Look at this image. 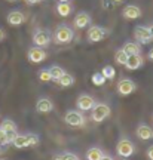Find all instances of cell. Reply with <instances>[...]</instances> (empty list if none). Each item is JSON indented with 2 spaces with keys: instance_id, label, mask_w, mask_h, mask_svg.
<instances>
[{
  "instance_id": "6da1fadb",
  "label": "cell",
  "mask_w": 153,
  "mask_h": 160,
  "mask_svg": "<svg viewBox=\"0 0 153 160\" xmlns=\"http://www.w3.org/2000/svg\"><path fill=\"white\" fill-rule=\"evenodd\" d=\"M40 142V138L37 135H34V133H27V135H18L12 139V142L13 144V147L15 148H27V147H36V145H39Z\"/></svg>"
},
{
  "instance_id": "7a4b0ae2",
  "label": "cell",
  "mask_w": 153,
  "mask_h": 160,
  "mask_svg": "<svg viewBox=\"0 0 153 160\" xmlns=\"http://www.w3.org/2000/svg\"><path fill=\"white\" fill-rule=\"evenodd\" d=\"M73 37H74L73 28H70L68 25H64V24L57 27L55 33H54V40L58 45H67V43H70L73 40Z\"/></svg>"
},
{
  "instance_id": "3957f363",
  "label": "cell",
  "mask_w": 153,
  "mask_h": 160,
  "mask_svg": "<svg viewBox=\"0 0 153 160\" xmlns=\"http://www.w3.org/2000/svg\"><path fill=\"white\" fill-rule=\"evenodd\" d=\"M116 153H118L119 157L128 159V157H131V156L135 153V145L128 138H120L118 145H116Z\"/></svg>"
},
{
  "instance_id": "277c9868",
  "label": "cell",
  "mask_w": 153,
  "mask_h": 160,
  "mask_svg": "<svg viewBox=\"0 0 153 160\" xmlns=\"http://www.w3.org/2000/svg\"><path fill=\"white\" fill-rule=\"evenodd\" d=\"M110 113H112V110H110V107H108L107 104L104 102H95V105L92 107V116L91 119L95 122V123H101V122H104V120L107 119L108 116H110Z\"/></svg>"
},
{
  "instance_id": "5b68a950",
  "label": "cell",
  "mask_w": 153,
  "mask_h": 160,
  "mask_svg": "<svg viewBox=\"0 0 153 160\" xmlns=\"http://www.w3.org/2000/svg\"><path fill=\"white\" fill-rule=\"evenodd\" d=\"M64 122L68 126H73V128H79V126L85 125V116L82 114L77 110H68L66 116H64Z\"/></svg>"
},
{
  "instance_id": "8992f818",
  "label": "cell",
  "mask_w": 153,
  "mask_h": 160,
  "mask_svg": "<svg viewBox=\"0 0 153 160\" xmlns=\"http://www.w3.org/2000/svg\"><path fill=\"white\" fill-rule=\"evenodd\" d=\"M33 43L34 46H39V48H48L51 43V33L48 30L37 28L33 34Z\"/></svg>"
},
{
  "instance_id": "52a82bcc",
  "label": "cell",
  "mask_w": 153,
  "mask_h": 160,
  "mask_svg": "<svg viewBox=\"0 0 153 160\" xmlns=\"http://www.w3.org/2000/svg\"><path fill=\"white\" fill-rule=\"evenodd\" d=\"M108 34V30L104 28V27H100V25H92L88 28V40L91 43H97V42H101L106 36Z\"/></svg>"
},
{
  "instance_id": "ba28073f",
  "label": "cell",
  "mask_w": 153,
  "mask_h": 160,
  "mask_svg": "<svg viewBox=\"0 0 153 160\" xmlns=\"http://www.w3.org/2000/svg\"><path fill=\"white\" fill-rule=\"evenodd\" d=\"M134 37L141 45H147V43H150L153 40L152 34L149 31V27H144V25H137L135 28H134Z\"/></svg>"
},
{
  "instance_id": "9c48e42d",
  "label": "cell",
  "mask_w": 153,
  "mask_h": 160,
  "mask_svg": "<svg viewBox=\"0 0 153 160\" xmlns=\"http://www.w3.org/2000/svg\"><path fill=\"white\" fill-rule=\"evenodd\" d=\"M46 52L43 51V48H39V46H34V48H30L29 52H27V58H29L30 62L33 64H40L42 61L46 59Z\"/></svg>"
},
{
  "instance_id": "30bf717a",
  "label": "cell",
  "mask_w": 153,
  "mask_h": 160,
  "mask_svg": "<svg viewBox=\"0 0 153 160\" xmlns=\"http://www.w3.org/2000/svg\"><path fill=\"white\" fill-rule=\"evenodd\" d=\"M135 89H137L135 83L131 79H122V80H119V83H118V93L122 95V97L131 95L132 92H135Z\"/></svg>"
},
{
  "instance_id": "8fae6325",
  "label": "cell",
  "mask_w": 153,
  "mask_h": 160,
  "mask_svg": "<svg viewBox=\"0 0 153 160\" xmlns=\"http://www.w3.org/2000/svg\"><path fill=\"white\" fill-rule=\"evenodd\" d=\"M94 105H95V99H94L91 95H86V93L80 95V97L77 98V101H76V107H77L80 111H89V110H92Z\"/></svg>"
},
{
  "instance_id": "7c38bea8",
  "label": "cell",
  "mask_w": 153,
  "mask_h": 160,
  "mask_svg": "<svg viewBox=\"0 0 153 160\" xmlns=\"http://www.w3.org/2000/svg\"><path fill=\"white\" fill-rule=\"evenodd\" d=\"M0 129L5 132L8 137H9V141H11V142H12V139L17 137V133H18L17 132V125H15L12 120H9V119H5L2 123H0Z\"/></svg>"
},
{
  "instance_id": "4fadbf2b",
  "label": "cell",
  "mask_w": 153,
  "mask_h": 160,
  "mask_svg": "<svg viewBox=\"0 0 153 160\" xmlns=\"http://www.w3.org/2000/svg\"><path fill=\"white\" fill-rule=\"evenodd\" d=\"M91 24V17H89V13L88 12H79L76 17H74V21H73V25L76 28H86L88 25Z\"/></svg>"
},
{
  "instance_id": "5bb4252c",
  "label": "cell",
  "mask_w": 153,
  "mask_h": 160,
  "mask_svg": "<svg viewBox=\"0 0 153 160\" xmlns=\"http://www.w3.org/2000/svg\"><path fill=\"white\" fill-rule=\"evenodd\" d=\"M6 19H8V24H9V25L18 27V25H21V24L25 22V15L19 11H12V12H9V15H8Z\"/></svg>"
},
{
  "instance_id": "9a60e30c",
  "label": "cell",
  "mask_w": 153,
  "mask_h": 160,
  "mask_svg": "<svg viewBox=\"0 0 153 160\" xmlns=\"http://www.w3.org/2000/svg\"><path fill=\"white\" fill-rule=\"evenodd\" d=\"M36 110L39 113H42V114L51 113L52 110H54V102H52L49 98H40L39 101L36 102Z\"/></svg>"
},
{
  "instance_id": "2e32d148",
  "label": "cell",
  "mask_w": 153,
  "mask_h": 160,
  "mask_svg": "<svg viewBox=\"0 0 153 160\" xmlns=\"http://www.w3.org/2000/svg\"><path fill=\"white\" fill-rule=\"evenodd\" d=\"M143 65V57L141 53H138V55H128V61L125 64V67L131 71H134V70H138L140 67Z\"/></svg>"
},
{
  "instance_id": "e0dca14e",
  "label": "cell",
  "mask_w": 153,
  "mask_h": 160,
  "mask_svg": "<svg viewBox=\"0 0 153 160\" xmlns=\"http://www.w3.org/2000/svg\"><path fill=\"white\" fill-rule=\"evenodd\" d=\"M124 17L126 19H137V18L141 17V9L135 5H128L124 8Z\"/></svg>"
},
{
  "instance_id": "ac0fdd59",
  "label": "cell",
  "mask_w": 153,
  "mask_h": 160,
  "mask_svg": "<svg viewBox=\"0 0 153 160\" xmlns=\"http://www.w3.org/2000/svg\"><path fill=\"white\" fill-rule=\"evenodd\" d=\"M135 133H137V137L140 138V139H143V141H149V139L153 138V129L147 125H140L137 128Z\"/></svg>"
},
{
  "instance_id": "d6986e66",
  "label": "cell",
  "mask_w": 153,
  "mask_h": 160,
  "mask_svg": "<svg viewBox=\"0 0 153 160\" xmlns=\"http://www.w3.org/2000/svg\"><path fill=\"white\" fill-rule=\"evenodd\" d=\"M122 49H124L128 55H138V53H141V48H140V45L135 43V42H126Z\"/></svg>"
},
{
  "instance_id": "ffe728a7",
  "label": "cell",
  "mask_w": 153,
  "mask_h": 160,
  "mask_svg": "<svg viewBox=\"0 0 153 160\" xmlns=\"http://www.w3.org/2000/svg\"><path fill=\"white\" fill-rule=\"evenodd\" d=\"M103 156H104V153L98 147H91L86 151V160H101Z\"/></svg>"
},
{
  "instance_id": "44dd1931",
  "label": "cell",
  "mask_w": 153,
  "mask_h": 160,
  "mask_svg": "<svg viewBox=\"0 0 153 160\" xmlns=\"http://www.w3.org/2000/svg\"><path fill=\"white\" fill-rule=\"evenodd\" d=\"M57 13L60 17H68L71 13V6L68 2H60L57 5Z\"/></svg>"
},
{
  "instance_id": "7402d4cb",
  "label": "cell",
  "mask_w": 153,
  "mask_h": 160,
  "mask_svg": "<svg viewBox=\"0 0 153 160\" xmlns=\"http://www.w3.org/2000/svg\"><path fill=\"white\" fill-rule=\"evenodd\" d=\"M58 83H60V86H62V88H70V86L74 85V77L71 74H68V73H64V74L58 79Z\"/></svg>"
},
{
  "instance_id": "603a6c76",
  "label": "cell",
  "mask_w": 153,
  "mask_h": 160,
  "mask_svg": "<svg viewBox=\"0 0 153 160\" xmlns=\"http://www.w3.org/2000/svg\"><path fill=\"white\" fill-rule=\"evenodd\" d=\"M48 70H49V73H51V76H52V80H55V82H58V79L66 73L64 68H61L60 65H52V67H49Z\"/></svg>"
},
{
  "instance_id": "cb8c5ba5",
  "label": "cell",
  "mask_w": 153,
  "mask_h": 160,
  "mask_svg": "<svg viewBox=\"0 0 153 160\" xmlns=\"http://www.w3.org/2000/svg\"><path fill=\"white\" fill-rule=\"evenodd\" d=\"M114 59H116V62L118 64L125 65L126 61H128V53H126L124 49H119V51H116V53H114Z\"/></svg>"
},
{
  "instance_id": "d4e9b609",
  "label": "cell",
  "mask_w": 153,
  "mask_h": 160,
  "mask_svg": "<svg viewBox=\"0 0 153 160\" xmlns=\"http://www.w3.org/2000/svg\"><path fill=\"white\" fill-rule=\"evenodd\" d=\"M101 74L104 76L107 80H113L114 76H116V71H114V68L112 67V65H106V67L101 70Z\"/></svg>"
},
{
  "instance_id": "484cf974",
  "label": "cell",
  "mask_w": 153,
  "mask_h": 160,
  "mask_svg": "<svg viewBox=\"0 0 153 160\" xmlns=\"http://www.w3.org/2000/svg\"><path fill=\"white\" fill-rule=\"evenodd\" d=\"M106 77L101 74V73H95V74H92V83L95 86H103L106 83Z\"/></svg>"
},
{
  "instance_id": "4316f807",
  "label": "cell",
  "mask_w": 153,
  "mask_h": 160,
  "mask_svg": "<svg viewBox=\"0 0 153 160\" xmlns=\"http://www.w3.org/2000/svg\"><path fill=\"white\" fill-rule=\"evenodd\" d=\"M39 79L42 82H51L52 80V76L49 73V70H40L39 71Z\"/></svg>"
},
{
  "instance_id": "83f0119b",
  "label": "cell",
  "mask_w": 153,
  "mask_h": 160,
  "mask_svg": "<svg viewBox=\"0 0 153 160\" xmlns=\"http://www.w3.org/2000/svg\"><path fill=\"white\" fill-rule=\"evenodd\" d=\"M8 144H11V141H9V137H8L5 132L0 129V147H5V145H8Z\"/></svg>"
},
{
  "instance_id": "f1b7e54d",
  "label": "cell",
  "mask_w": 153,
  "mask_h": 160,
  "mask_svg": "<svg viewBox=\"0 0 153 160\" xmlns=\"http://www.w3.org/2000/svg\"><path fill=\"white\" fill-rule=\"evenodd\" d=\"M62 160H80V159L74 154V153L67 151V153H62Z\"/></svg>"
},
{
  "instance_id": "f546056e",
  "label": "cell",
  "mask_w": 153,
  "mask_h": 160,
  "mask_svg": "<svg viewBox=\"0 0 153 160\" xmlns=\"http://www.w3.org/2000/svg\"><path fill=\"white\" fill-rule=\"evenodd\" d=\"M146 154H147V159H149V160H153V145H150V147L147 148Z\"/></svg>"
},
{
  "instance_id": "4dcf8cb0",
  "label": "cell",
  "mask_w": 153,
  "mask_h": 160,
  "mask_svg": "<svg viewBox=\"0 0 153 160\" xmlns=\"http://www.w3.org/2000/svg\"><path fill=\"white\" fill-rule=\"evenodd\" d=\"M101 160H114V159H113V157H112V156L104 154V156H103V157H101Z\"/></svg>"
},
{
  "instance_id": "1f68e13d",
  "label": "cell",
  "mask_w": 153,
  "mask_h": 160,
  "mask_svg": "<svg viewBox=\"0 0 153 160\" xmlns=\"http://www.w3.org/2000/svg\"><path fill=\"white\" fill-rule=\"evenodd\" d=\"M25 2H27L29 5H36V3H39L40 0H25Z\"/></svg>"
},
{
  "instance_id": "d6a6232c",
  "label": "cell",
  "mask_w": 153,
  "mask_h": 160,
  "mask_svg": "<svg viewBox=\"0 0 153 160\" xmlns=\"http://www.w3.org/2000/svg\"><path fill=\"white\" fill-rule=\"evenodd\" d=\"M149 59H150V61H153V48L149 51Z\"/></svg>"
},
{
  "instance_id": "836d02e7",
  "label": "cell",
  "mask_w": 153,
  "mask_h": 160,
  "mask_svg": "<svg viewBox=\"0 0 153 160\" xmlns=\"http://www.w3.org/2000/svg\"><path fill=\"white\" fill-rule=\"evenodd\" d=\"M3 39H5V31H3V30L0 28V42H2Z\"/></svg>"
},
{
  "instance_id": "e575fe53",
  "label": "cell",
  "mask_w": 153,
  "mask_h": 160,
  "mask_svg": "<svg viewBox=\"0 0 153 160\" xmlns=\"http://www.w3.org/2000/svg\"><path fill=\"white\" fill-rule=\"evenodd\" d=\"M54 160H62V154H55L54 156Z\"/></svg>"
},
{
  "instance_id": "d590c367",
  "label": "cell",
  "mask_w": 153,
  "mask_h": 160,
  "mask_svg": "<svg viewBox=\"0 0 153 160\" xmlns=\"http://www.w3.org/2000/svg\"><path fill=\"white\" fill-rule=\"evenodd\" d=\"M149 31H150V34H152V39H153V24L149 27Z\"/></svg>"
},
{
  "instance_id": "8d00e7d4",
  "label": "cell",
  "mask_w": 153,
  "mask_h": 160,
  "mask_svg": "<svg viewBox=\"0 0 153 160\" xmlns=\"http://www.w3.org/2000/svg\"><path fill=\"white\" fill-rule=\"evenodd\" d=\"M60 2H70V0H60Z\"/></svg>"
},
{
  "instance_id": "74e56055",
  "label": "cell",
  "mask_w": 153,
  "mask_h": 160,
  "mask_svg": "<svg viewBox=\"0 0 153 160\" xmlns=\"http://www.w3.org/2000/svg\"><path fill=\"white\" fill-rule=\"evenodd\" d=\"M113 2H122V0H113Z\"/></svg>"
},
{
  "instance_id": "f35d334b",
  "label": "cell",
  "mask_w": 153,
  "mask_h": 160,
  "mask_svg": "<svg viewBox=\"0 0 153 160\" xmlns=\"http://www.w3.org/2000/svg\"><path fill=\"white\" fill-rule=\"evenodd\" d=\"M9 2H17V0H9Z\"/></svg>"
},
{
  "instance_id": "ab89813d",
  "label": "cell",
  "mask_w": 153,
  "mask_h": 160,
  "mask_svg": "<svg viewBox=\"0 0 153 160\" xmlns=\"http://www.w3.org/2000/svg\"><path fill=\"white\" fill-rule=\"evenodd\" d=\"M122 160H128V159H122Z\"/></svg>"
}]
</instances>
